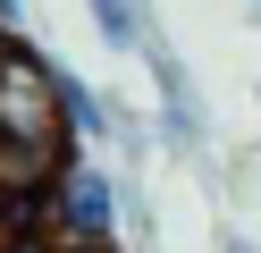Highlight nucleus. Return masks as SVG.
<instances>
[{"instance_id": "nucleus-6", "label": "nucleus", "mask_w": 261, "mask_h": 253, "mask_svg": "<svg viewBox=\"0 0 261 253\" xmlns=\"http://www.w3.org/2000/svg\"><path fill=\"white\" fill-rule=\"evenodd\" d=\"M219 253H261V245H253L244 228H219Z\"/></svg>"}, {"instance_id": "nucleus-5", "label": "nucleus", "mask_w": 261, "mask_h": 253, "mask_svg": "<svg viewBox=\"0 0 261 253\" xmlns=\"http://www.w3.org/2000/svg\"><path fill=\"white\" fill-rule=\"evenodd\" d=\"M34 26V0H0V34H25Z\"/></svg>"}, {"instance_id": "nucleus-7", "label": "nucleus", "mask_w": 261, "mask_h": 253, "mask_svg": "<svg viewBox=\"0 0 261 253\" xmlns=\"http://www.w3.org/2000/svg\"><path fill=\"white\" fill-rule=\"evenodd\" d=\"M68 253H126V245H68Z\"/></svg>"}, {"instance_id": "nucleus-1", "label": "nucleus", "mask_w": 261, "mask_h": 253, "mask_svg": "<svg viewBox=\"0 0 261 253\" xmlns=\"http://www.w3.org/2000/svg\"><path fill=\"white\" fill-rule=\"evenodd\" d=\"M0 144L9 152H34V160H59L76 144L68 118H59V76H51V51L34 34H0Z\"/></svg>"}, {"instance_id": "nucleus-8", "label": "nucleus", "mask_w": 261, "mask_h": 253, "mask_svg": "<svg viewBox=\"0 0 261 253\" xmlns=\"http://www.w3.org/2000/svg\"><path fill=\"white\" fill-rule=\"evenodd\" d=\"M253 110H261V76H253Z\"/></svg>"}, {"instance_id": "nucleus-2", "label": "nucleus", "mask_w": 261, "mask_h": 253, "mask_svg": "<svg viewBox=\"0 0 261 253\" xmlns=\"http://www.w3.org/2000/svg\"><path fill=\"white\" fill-rule=\"evenodd\" d=\"M42 228L59 245H118L126 228V194H118V169L101 160V144H68L59 169L42 177Z\"/></svg>"}, {"instance_id": "nucleus-4", "label": "nucleus", "mask_w": 261, "mask_h": 253, "mask_svg": "<svg viewBox=\"0 0 261 253\" xmlns=\"http://www.w3.org/2000/svg\"><path fill=\"white\" fill-rule=\"evenodd\" d=\"M85 26L101 34V51L143 59V42L160 34V9H152V0H85Z\"/></svg>"}, {"instance_id": "nucleus-3", "label": "nucleus", "mask_w": 261, "mask_h": 253, "mask_svg": "<svg viewBox=\"0 0 261 253\" xmlns=\"http://www.w3.org/2000/svg\"><path fill=\"white\" fill-rule=\"evenodd\" d=\"M51 76H59V118H68V135H76V144H110L118 101H110L85 67H68V59H51Z\"/></svg>"}, {"instance_id": "nucleus-9", "label": "nucleus", "mask_w": 261, "mask_h": 253, "mask_svg": "<svg viewBox=\"0 0 261 253\" xmlns=\"http://www.w3.org/2000/svg\"><path fill=\"white\" fill-rule=\"evenodd\" d=\"M244 9H261V0H244Z\"/></svg>"}]
</instances>
